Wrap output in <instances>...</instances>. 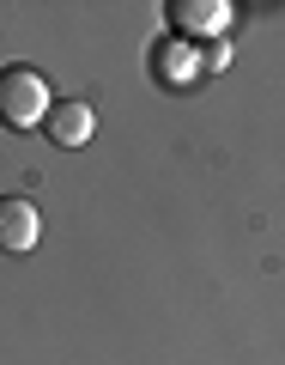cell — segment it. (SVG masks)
I'll list each match as a JSON object with an SVG mask.
<instances>
[{"label":"cell","instance_id":"obj_1","mask_svg":"<svg viewBox=\"0 0 285 365\" xmlns=\"http://www.w3.org/2000/svg\"><path fill=\"white\" fill-rule=\"evenodd\" d=\"M49 110H55V98H49V79L37 67H25V61L0 67V122L6 128H43Z\"/></svg>","mask_w":285,"mask_h":365},{"label":"cell","instance_id":"obj_2","mask_svg":"<svg viewBox=\"0 0 285 365\" xmlns=\"http://www.w3.org/2000/svg\"><path fill=\"white\" fill-rule=\"evenodd\" d=\"M43 237V213L25 195H0V256H31Z\"/></svg>","mask_w":285,"mask_h":365},{"label":"cell","instance_id":"obj_3","mask_svg":"<svg viewBox=\"0 0 285 365\" xmlns=\"http://www.w3.org/2000/svg\"><path fill=\"white\" fill-rule=\"evenodd\" d=\"M43 128H49L55 146H67V153H73V146H85L91 134H97V110H91L85 98H61V104L49 110V122H43Z\"/></svg>","mask_w":285,"mask_h":365},{"label":"cell","instance_id":"obj_4","mask_svg":"<svg viewBox=\"0 0 285 365\" xmlns=\"http://www.w3.org/2000/svg\"><path fill=\"white\" fill-rule=\"evenodd\" d=\"M170 19H176V31H188V37H207V31L231 25V6H225V0H176Z\"/></svg>","mask_w":285,"mask_h":365}]
</instances>
